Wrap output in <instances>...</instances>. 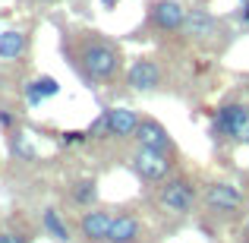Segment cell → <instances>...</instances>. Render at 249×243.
Here are the masks:
<instances>
[{"label":"cell","mask_w":249,"mask_h":243,"mask_svg":"<svg viewBox=\"0 0 249 243\" xmlns=\"http://www.w3.org/2000/svg\"><path fill=\"white\" fill-rule=\"evenodd\" d=\"M76 70H82L85 82L98 85V82H110L117 73H120V48L114 41H107L98 32H82L76 38Z\"/></svg>","instance_id":"1"},{"label":"cell","mask_w":249,"mask_h":243,"mask_svg":"<svg viewBox=\"0 0 249 243\" xmlns=\"http://www.w3.org/2000/svg\"><path fill=\"white\" fill-rule=\"evenodd\" d=\"M212 133H214V139H227V142L249 146V104H243V101L221 104V108L214 111Z\"/></svg>","instance_id":"2"},{"label":"cell","mask_w":249,"mask_h":243,"mask_svg":"<svg viewBox=\"0 0 249 243\" xmlns=\"http://www.w3.org/2000/svg\"><path fill=\"white\" fill-rule=\"evenodd\" d=\"M126 164L142 183H164L170 177V170H174L170 152H155V149H139V146L126 158Z\"/></svg>","instance_id":"3"},{"label":"cell","mask_w":249,"mask_h":243,"mask_svg":"<svg viewBox=\"0 0 249 243\" xmlns=\"http://www.w3.org/2000/svg\"><path fill=\"white\" fill-rule=\"evenodd\" d=\"M196 196H199L196 193V183L180 174V177H167L164 180V187L158 193V202L167 215H189L196 206Z\"/></svg>","instance_id":"4"},{"label":"cell","mask_w":249,"mask_h":243,"mask_svg":"<svg viewBox=\"0 0 249 243\" xmlns=\"http://www.w3.org/2000/svg\"><path fill=\"white\" fill-rule=\"evenodd\" d=\"M189 10L180 0H152L145 10V22L155 32H183Z\"/></svg>","instance_id":"5"},{"label":"cell","mask_w":249,"mask_h":243,"mask_svg":"<svg viewBox=\"0 0 249 243\" xmlns=\"http://www.w3.org/2000/svg\"><path fill=\"white\" fill-rule=\"evenodd\" d=\"M240 206H243V193H240L237 183H227V180L208 183V189H205V208H208V212L233 215Z\"/></svg>","instance_id":"6"},{"label":"cell","mask_w":249,"mask_h":243,"mask_svg":"<svg viewBox=\"0 0 249 243\" xmlns=\"http://www.w3.org/2000/svg\"><path fill=\"white\" fill-rule=\"evenodd\" d=\"M133 142L139 149H155V152H174V139H170L167 127L155 117H142L139 127H136Z\"/></svg>","instance_id":"7"},{"label":"cell","mask_w":249,"mask_h":243,"mask_svg":"<svg viewBox=\"0 0 249 243\" xmlns=\"http://www.w3.org/2000/svg\"><path fill=\"white\" fill-rule=\"evenodd\" d=\"M126 85L133 92H155L161 85V63L152 57H139L126 73Z\"/></svg>","instance_id":"8"},{"label":"cell","mask_w":249,"mask_h":243,"mask_svg":"<svg viewBox=\"0 0 249 243\" xmlns=\"http://www.w3.org/2000/svg\"><path fill=\"white\" fill-rule=\"evenodd\" d=\"M110 224H114V208H89L79 218V231L85 243H104Z\"/></svg>","instance_id":"9"},{"label":"cell","mask_w":249,"mask_h":243,"mask_svg":"<svg viewBox=\"0 0 249 243\" xmlns=\"http://www.w3.org/2000/svg\"><path fill=\"white\" fill-rule=\"evenodd\" d=\"M104 120H107V139H133L142 117L133 108H110L104 111Z\"/></svg>","instance_id":"10"},{"label":"cell","mask_w":249,"mask_h":243,"mask_svg":"<svg viewBox=\"0 0 249 243\" xmlns=\"http://www.w3.org/2000/svg\"><path fill=\"white\" fill-rule=\"evenodd\" d=\"M142 237V224L133 212H114V224L107 231L104 243H139Z\"/></svg>","instance_id":"11"},{"label":"cell","mask_w":249,"mask_h":243,"mask_svg":"<svg viewBox=\"0 0 249 243\" xmlns=\"http://www.w3.org/2000/svg\"><path fill=\"white\" fill-rule=\"evenodd\" d=\"M183 32H186L189 38H212L214 32H218V19H214L212 10H205V6H196V10H189Z\"/></svg>","instance_id":"12"},{"label":"cell","mask_w":249,"mask_h":243,"mask_svg":"<svg viewBox=\"0 0 249 243\" xmlns=\"http://www.w3.org/2000/svg\"><path fill=\"white\" fill-rule=\"evenodd\" d=\"M98 199V180L95 177H79L70 183V202L76 208H91Z\"/></svg>","instance_id":"13"},{"label":"cell","mask_w":249,"mask_h":243,"mask_svg":"<svg viewBox=\"0 0 249 243\" xmlns=\"http://www.w3.org/2000/svg\"><path fill=\"white\" fill-rule=\"evenodd\" d=\"M41 227L54 243H70V227H67V221H63L60 208H54V206L44 208L41 212Z\"/></svg>","instance_id":"14"},{"label":"cell","mask_w":249,"mask_h":243,"mask_svg":"<svg viewBox=\"0 0 249 243\" xmlns=\"http://www.w3.org/2000/svg\"><path fill=\"white\" fill-rule=\"evenodd\" d=\"M10 155L16 161H35L38 158V152H35V146H32V139H29V133L25 130H13L10 133Z\"/></svg>","instance_id":"15"},{"label":"cell","mask_w":249,"mask_h":243,"mask_svg":"<svg viewBox=\"0 0 249 243\" xmlns=\"http://www.w3.org/2000/svg\"><path fill=\"white\" fill-rule=\"evenodd\" d=\"M25 51V35L16 29L0 32V60H16L19 54Z\"/></svg>","instance_id":"16"},{"label":"cell","mask_w":249,"mask_h":243,"mask_svg":"<svg viewBox=\"0 0 249 243\" xmlns=\"http://www.w3.org/2000/svg\"><path fill=\"white\" fill-rule=\"evenodd\" d=\"M35 85H38V92H41V98H54V95H60V82H57L54 76H38Z\"/></svg>","instance_id":"17"},{"label":"cell","mask_w":249,"mask_h":243,"mask_svg":"<svg viewBox=\"0 0 249 243\" xmlns=\"http://www.w3.org/2000/svg\"><path fill=\"white\" fill-rule=\"evenodd\" d=\"M89 130H67V133H60V146H82V142H89Z\"/></svg>","instance_id":"18"},{"label":"cell","mask_w":249,"mask_h":243,"mask_svg":"<svg viewBox=\"0 0 249 243\" xmlns=\"http://www.w3.org/2000/svg\"><path fill=\"white\" fill-rule=\"evenodd\" d=\"M0 243H32V234L19 231V227H6V231H0Z\"/></svg>","instance_id":"19"},{"label":"cell","mask_w":249,"mask_h":243,"mask_svg":"<svg viewBox=\"0 0 249 243\" xmlns=\"http://www.w3.org/2000/svg\"><path fill=\"white\" fill-rule=\"evenodd\" d=\"M25 101H29L32 108H38V104L44 101V98H41V92H38V85H35V82H25Z\"/></svg>","instance_id":"20"},{"label":"cell","mask_w":249,"mask_h":243,"mask_svg":"<svg viewBox=\"0 0 249 243\" xmlns=\"http://www.w3.org/2000/svg\"><path fill=\"white\" fill-rule=\"evenodd\" d=\"M0 127H3L6 133H13V130H16V117H13L10 111H0Z\"/></svg>","instance_id":"21"},{"label":"cell","mask_w":249,"mask_h":243,"mask_svg":"<svg viewBox=\"0 0 249 243\" xmlns=\"http://www.w3.org/2000/svg\"><path fill=\"white\" fill-rule=\"evenodd\" d=\"M237 19H240V22H243L246 29H249V0H246V3H243V6L237 10Z\"/></svg>","instance_id":"22"},{"label":"cell","mask_w":249,"mask_h":243,"mask_svg":"<svg viewBox=\"0 0 249 243\" xmlns=\"http://www.w3.org/2000/svg\"><path fill=\"white\" fill-rule=\"evenodd\" d=\"M101 6L104 10H117V0H101Z\"/></svg>","instance_id":"23"},{"label":"cell","mask_w":249,"mask_h":243,"mask_svg":"<svg viewBox=\"0 0 249 243\" xmlns=\"http://www.w3.org/2000/svg\"><path fill=\"white\" fill-rule=\"evenodd\" d=\"M38 3H57V0H38Z\"/></svg>","instance_id":"24"},{"label":"cell","mask_w":249,"mask_h":243,"mask_svg":"<svg viewBox=\"0 0 249 243\" xmlns=\"http://www.w3.org/2000/svg\"><path fill=\"white\" fill-rule=\"evenodd\" d=\"M246 231H249V221H246Z\"/></svg>","instance_id":"25"},{"label":"cell","mask_w":249,"mask_h":243,"mask_svg":"<svg viewBox=\"0 0 249 243\" xmlns=\"http://www.w3.org/2000/svg\"><path fill=\"white\" fill-rule=\"evenodd\" d=\"M240 3H246V0H240Z\"/></svg>","instance_id":"26"}]
</instances>
